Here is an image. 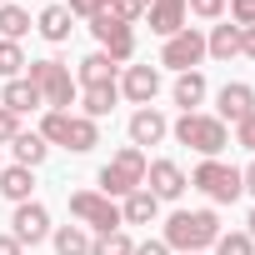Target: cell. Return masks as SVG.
I'll use <instances>...</instances> for the list:
<instances>
[{
  "mask_svg": "<svg viewBox=\"0 0 255 255\" xmlns=\"http://www.w3.org/2000/svg\"><path fill=\"white\" fill-rule=\"evenodd\" d=\"M220 240V220L215 210H175L165 220V245L180 250V255H195V250H210Z\"/></svg>",
  "mask_w": 255,
  "mask_h": 255,
  "instance_id": "6da1fadb",
  "label": "cell"
},
{
  "mask_svg": "<svg viewBox=\"0 0 255 255\" xmlns=\"http://www.w3.org/2000/svg\"><path fill=\"white\" fill-rule=\"evenodd\" d=\"M25 80L40 90L45 110H65V115H70V105L80 100V85H75V75H70L60 60H30V65H25Z\"/></svg>",
  "mask_w": 255,
  "mask_h": 255,
  "instance_id": "7a4b0ae2",
  "label": "cell"
},
{
  "mask_svg": "<svg viewBox=\"0 0 255 255\" xmlns=\"http://www.w3.org/2000/svg\"><path fill=\"white\" fill-rule=\"evenodd\" d=\"M175 140L180 145H190V150H200L205 160H220V150L230 145V130H225V120H215V115H200V110H190V115H180L175 125Z\"/></svg>",
  "mask_w": 255,
  "mask_h": 255,
  "instance_id": "3957f363",
  "label": "cell"
},
{
  "mask_svg": "<svg viewBox=\"0 0 255 255\" xmlns=\"http://www.w3.org/2000/svg\"><path fill=\"white\" fill-rule=\"evenodd\" d=\"M190 185H195V190H205L215 205H235V200L245 195L240 170H235V165H225V160H200V165L190 170Z\"/></svg>",
  "mask_w": 255,
  "mask_h": 255,
  "instance_id": "277c9868",
  "label": "cell"
},
{
  "mask_svg": "<svg viewBox=\"0 0 255 255\" xmlns=\"http://www.w3.org/2000/svg\"><path fill=\"white\" fill-rule=\"evenodd\" d=\"M70 215H75L80 225H90L95 235H110V230L125 225V220H120V205L105 200L100 190H75V195H70Z\"/></svg>",
  "mask_w": 255,
  "mask_h": 255,
  "instance_id": "5b68a950",
  "label": "cell"
},
{
  "mask_svg": "<svg viewBox=\"0 0 255 255\" xmlns=\"http://www.w3.org/2000/svg\"><path fill=\"white\" fill-rule=\"evenodd\" d=\"M205 60V35L195 30V25H185L180 35H170L165 45H160V65H170L175 75H185V70H195Z\"/></svg>",
  "mask_w": 255,
  "mask_h": 255,
  "instance_id": "8992f818",
  "label": "cell"
},
{
  "mask_svg": "<svg viewBox=\"0 0 255 255\" xmlns=\"http://www.w3.org/2000/svg\"><path fill=\"white\" fill-rule=\"evenodd\" d=\"M90 35L100 40V50H105L115 65H125V60L135 55V30L125 25V20H115V15H95V20H90Z\"/></svg>",
  "mask_w": 255,
  "mask_h": 255,
  "instance_id": "52a82bcc",
  "label": "cell"
},
{
  "mask_svg": "<svg viewBox=\"0 0 255 255\" xmlns=\"http://www.w3.org/2000/svg\"><path fill=\"white\" fill-rule=\"evenodd\" d=\"M10 235H15L20 245H40V240H50V210H45L40 200L15 205V215H10Z\"/></svg>",
  "mask_w": 255,
  "mask_h": 255,
  "instance_id": "ba28073f",
  "label": "cell"
},
{
  "mask_svg": "<svg viewBox=\"0 0 255 255\" xmlns=\"http://www.w3.org/2000/svg\"><path fill=\"white\" fill-rule=\"evenodd\" d=\"M185 185H190V180H185V170H180L175 160H150V165H145V190H150L155 200H180Z\"/></svg>",
  "mask_w": 255,
  "mask_h": 255,
  "instance_id": "9c48e42d",
  "label": "cell"
},
{
  "mask_svg": "<svg viewBox=\"0 0 255 255\" xmlns=\"http://www.w3.org/2000/svg\"><path fill=\"white\" fill-rule=\"evenodd\" d=\"M245 115H255V90H250L245 80H230V85H220V95H215V120H230V125H240Z\"/></svg>",
  "mask_w": 255,
  "mask_h": 255,
  "instance_id": "30bf717a",
  "label": "cell"
},
{
  "mask_svg": "<svg viewBox=\"0 0 255 255\" xmlns=\"http://www.w3.org/2000/svg\"><path fill=\"white\" fill-rule=\"evenodd\" d=\"M120 95L130 100V105H150V100L160 95V70H155V65H125Z\"/></svg>",
  "mask_w": 255,
  "mask_h": 255,
  "instance_id": "8fae6325",
  "label": "cell"
},
{
  "mask_svg": "<svg viewBox=\"0 0 255 255\" xmlns=\"http://www.w3.org/2000/svg\"><path fill=\"white\" fill-rule=\"evenodd\" d=\"M170 135V120L155 110V105H140L135 115H130V145L135 150H145V145H160Z\"/></svg>",
  "mask_w": 255,
  "mask_h": 255,
  "instance_id": "7c38bea8",
  "label": "cell"
},
{
  "mask_svg": "<svg viewBox=\"0 0 255 255\" xmlns=\"http://www.w3.org/2000/svg\"><path fill=\"white\" fill-rule=\"evenodd\" d=\"M145 15H150V30H155L160 40H170V35L185 30V0H150Z\"/></svg>",
  "mask_w": 255,
  "mask_h": 255,
  "instance_id": "4fadbf2b",
  "label": "cell"
},
{
  "mask_svg": "<svg viewBox=\"0 0 255 255\" xmlns=\"http://www.w3.org/2000/svg\"><path fill=\"white\" fill-rule=\"evenodd\" d=\"M155 215H160V200L140 185V190H130L125 195V205H120V220L125 225H155Z\"/></svg>",
  "mask_w": 255,
  "mask_h": 255,
  "instance_id": "5bb4252c",
  "label": "cell"
},
{
  "mask_svg": "<svg viewBox=\"0 0 255 255\" xmlns=\"http://www.w3.org/2000/svg\"><path fill=\"white\" fill-rule=\"evenodd\" d=\"M75 85H80V90H90V85H115V60H110L105 50L85 55L80 70H75Z\"/></svg>",
  "mask_w": 255,
  "mask_h": 255,
  "instance_id": "9a60e30c",
  "label": "cell"
},
{
  "mask_svg": "<svg viewBox=\"0 0 255 255\" xmlns=\"http://www.w3.org/2000/svg\"><path fill=\"white\" fill-rule=\"evenodd\" d=\"M30 190H35V170H25V165H5L0 170V195H5L10 205H25Z\"/></svg>",
  "mask_w": 255,
  "mask_h": 255,
  "instance_id": "2e32d148",
  "label": "cell"
},
{
  "mask_svg": "<svg viewBox=\"0 0 255 255\" xmlns=\"http://www.w3.org/2000/svg\"><path fill=\"white\" fill-rule=\"evenodd\" d=\"M0 105H5V110H15V115H25V110H40L45 100H40V90L20 75V80H5V90H0Z\"/></svg>",
  "mask_w": 255,
  "mask_h": 255,
  "instance_id": "e0dca14e",
  "label": "cell"
},
{
  "mask_svg": "<svg viewBox=\"0 0 255 255\" xmlns=\"http://www.w3.org/2000/svg\"><path fill=\"white\" fill-rule=\"evenodd\" d=\"M70 20H75V15H70L65 5H45V10H40V20H35V30H40L50 45H65V40H70V30H75Z\"/></svg>",
  "mask_w": 255,
  "mask_h": 255,
  "instance_id": "ac0fdd59",
  "label": "cell"
},
{
  "mask_svg": "<svg viewBox=\"0 0 255 255\" xmlns=\"http://www.w3.org/2000/svg\"><path fill=\"white\" fill-rule=\"evenodd\" d=\"M95 185H100V195H105V200H125L130 190H140V180H135L130 170H120V165H100Z\"/></svg>",
  "mask_w": 255,
  "mask_h": 255,
  "instance_id": "d6986e66",
  "label": "cell"
},
{
  "mask_svg": "<svg viewBox=\"0 0 255 255\" xmlns=\"http://www.w3.org/2000/svg\"><path fill=\"white\" fill-rule=\"evenodd\" d=\"M170 95H175V105H180V115H190L200 100H205V75L200 70H185V75H175V85H170Z\"/></svg>",
  "mask_w": 255,
  "mask_h": 255,
  "instance_id": "ffe728a7",
  "label": "cell"
},
{
  "mask_svg": "<svg viewBox=\"0 0 255 255\" xmlns=\"http://www.w3.org/2000/svg\"><path fill=\"white\" fill-rule=\"evenodd\" d=\"M10 150H15V165H25V170L45 165V155H50V145L40 140V130H20V135L10 140Z\"/></svg>",
  "mask_w": 255,
  "mask_h": 255,
  "instance_id": "44dd1931",
  "label": "cell"
},
{
  "mask_svg": "<svg viewBox=\"0 0 255 255\" xmlns=\"http://www.w3.org/2000/svg\"><path fill=\"white\" fill-rule=\"evenodd\" d=\"M115 100H120V85H90V90H80L85 120H105V115L115 110Z\"/></svg>",
  "mask_w": 255,
  "mask_h": 255,
  "instance_id": "7402d4cb",
  "label": "cell"
},
{
  "mask_svg": "<svg viewBox=\"0 0 255 255\" xmlns=\"http://www.w3.org/2000/svg\"><path fill=\"white\" fill-rule=\"evenodd\" d=\"M95 145H100V130H95V120H85V115H70L65 150H70V155H85V150H95Z\"/></svg>",
  "mask_w": 255,
  "mask_h": 255,
  "instance_id": "603a6c76",
  "label": "cell"
},
{
  "mask_svg": "<svg viewBox=\"0 0 255 255\" xmlns=\"http://www.w3.org/2000/svg\"><path fill=\"white\" fill-rule=\"evenodd\" d=\"M205 55H215V60L240 55V25H215V30L205 35Z\"/></svg>",
  "mask_w": 255,
  "mask_h": 255,
  "instance_id": "cb8c5ba5",
  "label": "cell"
},
{
  "mask_svg": "<svg viewBox=\"0 0 255 255\" xmlns=\"http://www.w3.org/2000/svg\"><path fill=\"white\" fill-rule=\"evenodd\" d=\"M50 245H55V255H90L85 225H60V230H50Z\"/></svg>",
  "mask_w": 255,
  "mask_h": 255,
  "instance_id": "d4e9b609",
  "label": "cell"
},
{
  "mask_svg": "<svg viewBox=\"0 0 255 255\" xmlns=\"http://www.w3.org/2000/svg\"><path fill=\"white\" fill-rule=\"evenodd\" d=\"M20 35H30V10L0 5V40H15V45H20Z\"/></svg>",
  "mask_w": 255,
  "mask_h": 255,
  "instance_id": "484cf974",
  "label": "cell"
},
{
  "mask_svg": "<svg viewBox=\"0 0 255 255\" xmlns=\"http://www.w3.org/2000/svg\"><path fill=\"white\" fill-rule=\"evenodd\" d=\"M25 65H30V60H25V50H20L15 40H0V80H20Z\"/></svg>",
  "mask_w": 255,
  "mask_h": 255,
  "instance_id": "4316f807",
  "label": "cell"
},
{
  "mask_svg": "<svg viewBox=\"0 0 255 255\" xmlns=\"http://www.w3.org/2000/svg\"><path fill=\"white\" fill-rule=\"evenodd\" d=\"M90 255H135V240L125 230H110V235H95L90 240Z\"/></svg>",
  "mask_w": 255,
  "mask_h": 255,
  "instance_id": "83f0119b",
  "label": "cell"
},
{
  "mask_svg": "<svg viewBox=\"0 0 255 255\" xmlns=\"http://www.w3.org/2000/svg\"><path fill=\"white\" fill-rule=\"evenodd\" d=\"M65 135H70V115H65V110H45L40 140H45V145H65Z\"/></svg>",
  "mask_w": 255,
  "mask_h": 255,
  "instance_id": "f1b7e54d",
  "label": "cell"
},
{
  "mask_svg": "<svg viewBox=\"0 0 255 255\" xmlns=\"http://www.w3.org/2000/svg\"><path fill=\"white\" fill-rule=\"evenodd\" d=\"M110 165H120V170H130V175H135V180L145 185V165H150V160H145V150H135V145H120V150L110 155Z\"/></svg>",
  "mask_w": 255,
  "mask_h": 255,
  "instance_id": "f546056e",
  "label": "cell"
},
{
  "mask_svg": "<svg viewBox=\"0 0 255 255\" xmlns=\"http://www.w3.org/2000/svg\"><path fill=\"white\" fill-rule=\"evenodd\" d=\"M215 255H255V240L245 235V230H220V240H215Z\"/></svg>",
  "mask_w": 255,
  "mask_h": 255,
  "instance_id": "4dcf8cb0",
  "label": "cell"
},
{
  "mask_svg": "<svg viewBox=\"0 0 255 255\" xmlns=\"http://www.w3.org/2000/svg\"><path fill=\"white\" fill-rule=\"evenodd\" d=\"M145 5H150V0H110L105 15H115V20H125V25H135V20L145 15Z\"/></svg>",
  "mask_w": 255,
  "mask_h": 255,
  "instance_id": "1f68e13d",
  "label": "cell"
},
{
  "mask_svg": "<svg viewBox=\"0 0 255 255\" xmlns=\"http://www.w3.org/2000/svg\"><path fill=\"white\" fill-rule=\"evenodd\" d=\"M185 10H190L195 20H220V15H225V0H185Z\"/></svg>",
  "mask_w": 255,
  "mask_h": 255,
  "instance_id": "d6a6232c",
  "label": "cell"
},
{
  "mask_svg": "<svg viewBox=\"0 0 255 255\" xmlns=\"http://www.w3.org/2000/svg\"><path fill=\"white\" fill-rule=\"evenodd\" d=\"M225 10H230V25H255V0H225Z\"/></svg>",
  "mask_w": 255,
  "mask_h": 255,
  "instance_id": "836d02e7",
  "label": "cell"
},
{
  "mask_svg": "<svg viewBox=\"0 0 255 255\" xmlns=\"http://www.w3.org/2000/svg\"><path fill=\"white\" fill-rule=\"evenodd\" d=\"M20 135V115L15 110H5V105H0V145H10Z\"/></svg>",
  "mask_w": 255,
  "mask_h": 255,
  "instance_id": "e575fe53",
  "label": "cell"
},
{
  "mask_svg": "<svg viewBox=\"0 0 255 255\" xmlns=\"http://www.w3.org/2000/svg\"><path fill=\"white\" fill-rule=\"evenodd\" d=\"M105 5H110V0H70V15H85V20H95V15H105Z\"/></svg>",
  "mask_w": 255,
  "mask_h": 255,
  "instance_id": "d590c367",
  "label": "cell"
},
{
  "mask_svg": "<svg viewBox=\"0 0 255 255\" xmlns=\"http://www.w3.org/2000/svg\"><path fill=\"white\" fill-rule=\"evenodd\" d=\"M235 140H240L245 150H255V115H245V120L235 125Z\"/></svg>",
  "mask_w": 255,
  "mask_h": 255,
  "instance_id": "8d00e7d4",
  "label": "cell"
},
{
  "mask_svg": "<svg viewBox=\"0 0 255 255\" xmlns=\"http://www.w3.org/2000/svg\"><path fill=\"white\" fill-rule=\"evenodd\" d=\"M135 255H170V245H165V240H140Z\"/></svg>",
  "mask_w": 255,
  "mask_h": 255,
  "instance_id": "74e56055",
  "label": "cell"
},
{
  "mask_svg": "<svg viewBox=\"0 0 255 255\" xmlns=\"http://www.w3.org/2000/svg\"><path fill=\"white\" fill-rule=\"evenodd\" d=\"M240 55H250V60H255V25H245V30H240Z\"/></svg>",
  "mask_w": 255,
  "mask_h": 255,
  "instance_id": "f35d334b",
  "label": "cell"
},
{
  "mask_svg": "<svg viewBox=\"0 0 255 255\" xmlns=\"http://www.w3.org/2000/svg\"><path fill=\"white\" fill-rule=\"evenodd\" d=\"M0 255H25V245L15 235H0Z\"/></svg>",
  "mask_w": 255,
  "mask_h": 255,
  "instance_id": "ab89813d",
  "label": "cell"
},
{
  "mask_svg": "<svg viewBox=\"0 0 255 255\" xmlns=\"http://www.w3.org/2000/svg\"><path fill=\"white\" fill-rule=\"evenodd\" d=\"M240 185H245V195H255V160L240 170Z\"/></svg>",
  "mask_w": 255,
  "mask_h": 255,
  "instance_id": "60d3db41",
  "label": "cell"
},
{
  "mask_svg": "<svg viewBox=\"0 0 255 255\" xmlns=\"http://www.w3.org/2000/svg\"><path fill=\"white\" fill-rule=\"evenodd\" d=\"M245 225H250V230H245V235H250V240H255V210H250V220H245Z\"/></svg>",
  "mask_w": 255,
  "mask_h": 255,
  "instance_id": "b9f144b4",
  "label": "cell"
},
{
  "mask_svg": "<svg viewBox=\"0 0 255 255\" xmlns=\"http://www.w3.org/2000/svg\"><path fill=\"white\" fill-rule=\"evenodd\" d=\"M0 5H10V0H0Z\"/></svg>",
  "mask_w": 255,
  "mask_h": 255,
  "instance_id": "7bdbcfd3",
  "label": "cell"
},
{
  "mask_svg": "<svg viewBox=\"0 0 255 255\" xmlns=\"http://www.w3.org/2000/svg\"><path fill=\"white\" fill-rule=\"evenodd\" d=\"M195 255H205V250H195Z\"/></svg>",
  "mask_w": 255,
  "mask_h": 255,
  "instance_id": "ee69618b",
  "label": "cell"
},
{
  "mask_svg": "<svg viewBox=\"0 0 255 255\" xmlns=\"http://www.w3.org/2000/svg\"><path fill=\"white\" fill-rule=\"evenodd\" d=\"M0 170H5V165H0Z\"/></svg>",
  "mask_w": 255,
  "mask_h": 255,
  "instance_id": "f6af8a7d",
  "label": "cell"
}]
</instances>
